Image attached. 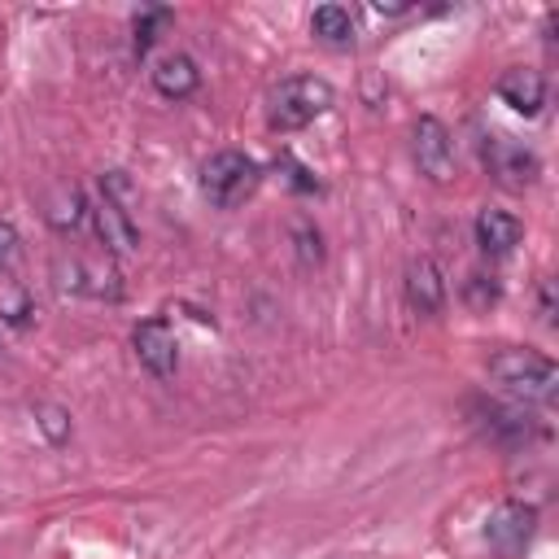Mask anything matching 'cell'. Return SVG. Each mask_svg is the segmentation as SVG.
Returning <instances> with one entry per match:
<instances>
[{
	"instance_id": "6da1fadb",
	"label": "cell",
	"mask_w": 559,
	"mask_h": 559,
	"mask_svg": "<svg viewBox=\"0 0 559 559\" xmlns=\"http://www.w3.org/2000/svg\"><path fill=\"white\" fill-rule=\"evenodd\" d=\"M489 380L515 402H550L559 384V367L537 349H498L489 358Z\"/></svg>"
},
{
	"instance_id": "7a4b0ae2",
	"label": "cell",
	"mask_w": 559,
	"mask_h": 559,
	"mask_svg": "<svg viewBox=\"0 0 559 559\" xmlns=\"http://www.w3.org/2000/svg\"><path fill=\"white\" fill-rule=\"evenodd\" d=\"M258 183H262V166L249 153H240V148H218L201 166V192H205V201L214 210L245 205L258 192Z\"/></svg>"
},
{
	"instance_id": "3957f363",
	"label": "cell",
	"mask_w": 559,
	"mask_h": 559,
	"mask_svg": "<svg viewBox=\"0 0 559 559\" xmlns=\"http://www.w3.org/2000/svg\"><path fill=\"white\" fill-rule=\"evenodd\" d=\"M332 100H336V92H332L328 79H319V74H288L271 92V114L266 118H271L275 131H301L314 118H323L332 109Z\"/></svg>"
},
{
	"instance_id": "277c9868",
	"label": "cell",
	"mask_w": 559,
	"mask_h": 559,
	"mask_svg": "<svg viewBox=\"0 0 559 559\" xmlns=\"http://www.w3.org/2000/svg\"><path fill=\"white\" fill-rule=\"evenodd\" d=\"M533 528H537V507L533 502H498L489 515H485V542L493 555L502 559H520L533 542Z\"/></svg>"
},
{
	"instance_id": "5b68a950",
	"label": "cell",
	"mask_w": 559,
	"mask_h": 559,
	"mask_svg": "<svg viewBox=\"0 0 559 559\" xmlns=\"http://www.w3.org/2000/svg\"><path fill=\"white\" fill-rule=\"evenodd\" d=\"M411 153H415V166H419V175H424L428 183L441 188V183L454 179V140H450V131H445L441 118H432V114L415 118Z\"/></svg>"
},
{
	"instance_id": "8992f818",
	"label": "cell",
	"mask_w": 559,
	"mask_h": 559,
	"mask_svg": "<svg viewBox=\"0 0 559 559\" xmlns=\"http://www.w3.org/2000/svg\"><path fill=\"white\" fill-rule=\"evenodd\" d=\"M131 349H135L140 367H144L153 380H170V376L179 371V341H175V332H170V323H166L162 314L135 323Z\"/></svg>"
},
{
	"instance_id": "52a82bcc",
	"label": "cell",
	"mask_w": 559,
	"mask_h": 559,
	"mask_svg": "<svg viewBox=\"0 0 559 559\" xmlns=\"http://www.w3.org/2000/svg\"><path fill=\"white\" fill-rule=\"evenodd\" d=\"M485 166H489V175L502 183V188H528L537 175H542V162H537V153L528 148V144H520V140H511V135H493L489 140V148H485Z\"/></svg>"
},
{
	"instance_id": "ba28073f",
	"label": "cell",
	"mask_w": 559,
	"mask_h": 559,
	"mask_svg": "<svg viewBox=\"0 0 559 559\" xmlns=\"http://www.w3.org/2000/svg\"><path fill=\"white\" fill-rule=\"evenodd\" d=\"M493 92H498V100H502L507 109H515V114H524V118H537L542 105H546V74L533 70V66H511V70L498 74Z\"/></svg>"
},
{
	"instance_id": "9c48e42d",
	"label": "cell",
	"mask_w": 559,
	"mask_h": 559,
	"mask_svg": "<svg viewBox=\"0 0 559 559\" xmlns=\"http://www.w3.org/2000/svg\"><path fill=\"white\" fill-rule=\"evenodd\" d=\"M402 288H406V306H411L415 314L432 319V314L445 310V275H441V266H437L432 258H415V262L406 266Z\"/></svg>"
},
{
	"instance_id": "30bf717a",
	"label": "cell",
	"mask_w": 559,
	"mask_h": 559,
	"mask_svg": "<svg viewBox=\"0 0 559 559\" xmlns=\"http://www.w3.org/2000/svg\"><path fill=\"white\" fill-rule=\"evenodd\" d=\"M148 79H153L157 96H166V100H188V96L201 87V70H197V61H192L188 52H166V57H157L153 70H148Z\"/></svg>"
},
{
	"instance_id": "8fae6325",
	"label": "cell",
	"mask_w": 559,
	"mask_h": 559,
	"mask_svg": "<svg viewBox=\"0 0 559 559\" xmlns=\"http://www.w3.org/2000/svg\"><path fill=\"white\" fill-rule=\"evenodd\" d=\"M472 231H476V245H480L489 258H502V253H511V249L520 245L524 223H520L511 210H493V205H485V210L476 214Z\"/></svg>"
},
{
	"instance_id": "7c38bea8",
	"label": "cell",
	"mask_w": 559,
	"mask_h": 559,
	"mask_svg": "<svg viewBox=\"0 0 559 559\" xmlns=\"http://www.w3.org/2000/svg\"><path fill=\"white\" fill-rule=\"evenodd\" d=\"M92 223H96V236H100V245H105V253H135L140 249V227L131 223V214L127 210H118V205H109L105 197L92 205Z\"/></svg>"
},
{
	"instance_id": "4fadbf2b",
	"label": "cell",
	"mask_w": 559,
	"mask_h": 559,
	"mask_svg": "<svg viewBox=\"0 0 559 559\" xmlns=\"http://www.w3.org/2000/svg\"><path fill=\"white\" fill-rule=\"evenodd\" d=\"M87 214H92V205L83 201V192L74 183H57V188L44 192V218H48L52 231H61V236L66 231H79Z\"/></svg>"
},
{
	"instance_id": "5bb4252c",
	"label": "cell",
	"mask_w": 559,
	"mask_h": 559,
	"mask_svg": "<svg viewBox=\"0 0 559 559\" xmlns=\"http://www.w3.org/2000/svg\"><path fill=\"white\" fill-rule=\"evenodd\" d=\"M310 35L328 48H349L354 44V13L345 4H319L310 13Z\"/></svg>"
},
{
	"instance_id": "9a60e30c",
	"label": "cell",
	"mask_w": 559,
	"mask_h": 559,
	"mask_svg": "<svg viewBox=\"0 0 559 559\" xmlns=\"http://www.w3.org/2000/svg\"><path fill=\"white\" fill-rule=\"evenodd\" d=\"M288 240H293V253H297V266H301V271L323 266V231L314 227V218L293 214V218H288Z\"/></svg>"
},
{
	"instance_id": "2e32d148",
	"label": "cell",
	"mask_w": 559,
	"mask_h": 559,
	"mask_svg": "<svg viewBox=\"0 0 559 559\" xmlns=\"http://www.w3.org/2000/svg\"><path fill=\"white\" fill-rule=\"evenodd\" d=\"M480 424H485V432L493 437V441H515V437H528V415L524 411H511V406H498V402H489V406H480Z\"/></svg>"
},
{
	"instance_id": "e0dca14e",
	"label": "cell",
	"mask_w": 559,
	"mask_h": 559,
	"mask_svg": "<svg viewBox=\"0 0 559 559\" xmlns=\"http://www.w3.org/2000/svg\"><path fill=\"white\" fill-rule=\"evenodd\" d=\"M35 319V297L26 293V284L17 280H0V323L9 328H26Z\"/></svg>"
},
{
	"instance_id": "ac0fdd59",
	"label": "cell",
	"mask_w": 559,
	"mask_h": 559,
	"mask_svg": "<svg viewBox=\"0 0 559 559\" xmlns=\"http://www.w3.org/2000/svg\"><path fill=\"white\" fill-rule=\"evenodd\" d=\"M35 424L48 437V445H66L70 441V411L61 402H35Z\"/></svg>"
},
{
	"instance_id": "d6986e66",
	"label": "cell",
	"mask_w": 559,
	"mask_h": 559,
	"mask_svg": "<svg viewBox=\"0 0 559 559\" xmlns=\"http://www.w3.org/2000/svg\"><path fill=\"white\" fill-rule=\"evenodd\" d=\"M498 297H502V284L493 280V275H485V271H472L467 280H463V301L472 306V310H493L498 306Z\"/></svg>"
},
{
	"instance_id": "ffe728a7",
	"label": "cell",
	"mask_w": 559,
	"mask_h": 559,
	"mask_svg": "<svg viewBox=\"0 0 559 559\" xmlns=\"http://www.w3.org/2000/svg\"><path fill=\"white\" fill-rule=\"evenodd\" d=\"M83 293L118 301V293H122V284H118V271H114L109 262H87V258H83Z\"/></svg>"
},
{
	"instance_id": "44dd1931",
	"label": "cell",
	"mask_w": 559,
	"mask_h": 559,
	"mask_svg": "<svg viewBox=\"0 0 559 559\" xmlns=\"http://www.w3.org/2000/svg\"><path fill=\"white\" fill-rule=\"evenodd\" d=\"M170 9H162V4H153V9H144V13H135V57H144L148 48H153V39L162 35V26H170Z\"/></svg>"
},
{
	"instance_id": "7402d4cb",
	"label": "cell",
	"mask_w": 559,
	"mask_h": 559,
	"mask_svg": "<svg viewBox=\"0 0 559 559\" xmlns=\"http://www.w3.org/2000/svg\"><path fill=\"white\" fill-rule=\"evenodd\" d=\"M100 197H105L109 205H118V210L131 214V205H135V183L127 179V170H105V175H100Z\"/></svg>"
},
{
	"instance_id": "603a6c76",
	"label": "cell",
	"mask_w": 559,
	"mask_h": 559,
	"mask_svg": "<svg viewBox=\"0 0 559 559\" xmlns=\"http://www.w3.org/2000/svg\"><path fill=\"white\" fill-rule=\"evenodd\" d=\"M52 275H57V288L61 293H83V258L57 253L52 258Z\"/></svg>"
},
{
	"instance_id": "cb8c5ba5",
	"label": "cell",
	"mask_w": 559,
	"mask_h": 559,
	"mask_svg": "<svg viewBox=\"0 0 559 559\" xmlns=\"http://www.w3.org/2000/svg\"><path fill=\"white\" fill-rule=\"evenodd\" d=\"M280 170H288V183H293L297 192H319V179H310V170H306V166H297L288 153L280 157Z\"/></svg>"
},
{
	"instance_id": "d4e9b609",
	"label": "cell",
	"mask_w": 559,
	"mask_h": 559,
	"mask_svg": "<svg viewBox=\"0 0 559 559\" xmlns=\"http://www.w3.org/2000/svg\"><path fill=\"white\" fill-rule=\"evenodd\" d=\"M13 253H17V227L9 218H0V271L13 262Z\"/></svg>"
},
{
	"instance_id": "484cf974",
	"label": "cell",
	"mask_w": 559,
	"mask_h": 559,
	"mask_svg": "<svg viewBox=\"0 0 559 559\" xmlns=\"http://www.w3.org/2000/svg\"><path fill=\"white\" fill-rule=\"evenodd\" d=\"M537 306H542V319L555 323V284H550V280L537 284Z\"/></svg>"
},
{
	"instance_id": "4316f807",
	"label": "cell",
	"mask_w": 559,
	"mask_h": 559,
	"mask_svg": "<svg viewBox=\"0 0 559 559\" xmlns=\"http://www.w3.org/2000/svg\"><path fill=\"white\" fill-rule=\"evenodd\" d=\"M371 9L384 13V17H402V13H411V4H384V0H371Z\"/></svg>"
}]
</instances>
